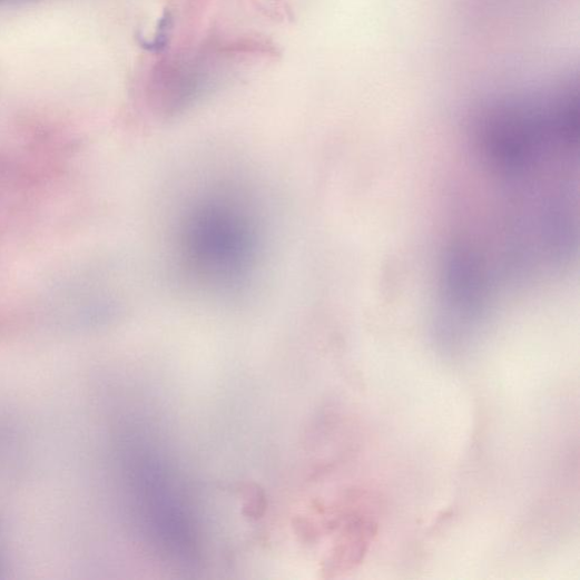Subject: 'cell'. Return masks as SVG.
Wrapping results in <instances>:
<instances>
[{
  "instance_id": "6da1fadb",
  "label": "cell",
  "mask_w": 580,
  "mask_h": 580,
  "mask_svg": "<svg viewBox=\"0 0 580 580\" xmlns=\"http://www.w3.org/2000/svg\"><path fill=\"white\" fill-rule=\"evenodd\" d=\"M177 266L193 285L219 296L245 291L260 269V215L243 193L216 189L189 204L175 234Z\"/></svg>"
},
{
  "instance_id": "7a4b0ae2",
  "label": "cell",
  "mask_w": 580,
  "mask_h": 580,
  "mask_svg": "<svg viewBox=\"0 0 580 580\" xmlns=\"http://www.w3.org/2000/svg\"><path fill=\"white\" fill-rule=\"evenodd\" d=\"M0 2H3V0H0Z\"/></svg>"
}]
</instances>
